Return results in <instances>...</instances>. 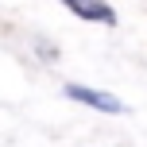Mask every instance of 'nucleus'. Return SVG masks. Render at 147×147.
I'll return each mask as SVG.
<instances>
[{
    "mask_svg": "<svg viewBox=\"0 0 147 147\" xmlns=\"http://www.w3.org/2000/svg\"><path fill=\"white\" fill-rule=\"evenodd\" d=\"M62 93H66L70 101H81V105H89V109H97V112H124V101L112 97V93H105V89H89V85L70 81Z\"/></svg>",
    "mask_w": 147,
    "mask_h": 147,
    "instance_id": "obj_1",
    "label": "nucleus"
},
{
    "mask_svg": "<svg viewBox=\"0 0 147 147\" xmlns=\"http://www.w3.org/2000/svg\"><path fill=\"white\" fill-rule=\"evenodd\" d=\"M58 4H66L74 16H81V20H93V23H116V8L105 4V0H58Z\"/></svg>",
    "mask_w": 147,
    "mask_h": 147,
    "instance_id": "obj_2",
    "label": "nucleus"
}]
</instances>
